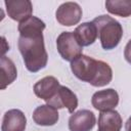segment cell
Listing matches in <instances>:
<instances>
[{"mask_svg": "<svg viewBox=\"0 0 131 131\" xmlns=\"http://www.w3.org/2000/svg\"><path fill=\"white\" fill-rule=\"evenodd\" d=\"M45 28V23L34 15L19 23L17 27L19 32L18 50L27 70L31 73H37L47 66L48 54L43 37Z\"/></svg>", "mask_w": 131, "mask_h": 131, "instance_id": "1", "label": "cell"}, {"mask_svg": "<svg viewBox=\"0 0 131 131\" xmlns=\"http://www.w3.org/2000/svg\"><path fill=\"white\" fill-rule=\"evenodd\" d=\"M71 70L79 80L94 87H103L113 79V70L108 63L84 54L71 61Z\"/></svg>", "mask_w": 131, "mask_h": 131, "instance_id": "2", "label": "cell"}, {"mask_svg": "<svg viewBox=\"0 0 131 131\" xmlns=\"http://www.w3.org/2000/svg\"><path fill=\"white\" fill-rule=\"evenodd\" d=\"M92 21L96 26L101 47L104 50L115 49L123 37L122 25L117 19L106 14L99 15Z\"/></svg>", "mask_w": 131, "mask_h": 131, "instance_id": "3", "label": "cell"}, {"mask_svg": "<svg viewBox=\"0 0 131 131\" xmlns=\"http://www.w3.org/2000/svg\"><path fill=\"white\" fill-rule=\"evenodd\" d=\"M56 48L62 59L73 61L82 55L83 47L77 41L74 32H62L56 39Z\"/></svg>", "mask_w": 131, "mask_h": 131, "instance_id": "4", "label": "cell"}, {"mask_svg": "<svg viewBox=\"0 0 131 131\" xmlns=\"http://www.w3.org/2000/svg\"><path fill=\"white\" fill-rule=\"evenodd\" d=\"M55 17L60 25L72 27L80 23L82 18V8L76 2H64L57 8Z\"/></svg>", "mask_w": 131, "mask_h": 131, "instance_id": "5", "label": "cell"}, {"mask_svg": "<svg viewBox=\"0 0 131 131\" xmlns=\"http://www.w3.org/2000/svg\"><path fill=\"white\" fill-rule=\"evenodd\" d=\"M47 104L55 107L56 110L66 107L69 113L74 114L78 106V97L70 88L60 85L56 94L47 102Z\"/></svg>", "mask_w": 131, "mask_h": 131, "instance_id": "6", "label": "cell"}, {"mask_svg": "<svg viewBox=\"0 0 131 131\" xmlns=\"http://www.w3.org/2000/svg\"><path fill=\"white\" fill-rule=\"evenodd\" d=\"M91 103H92V106L99 112L111 111L118 105L119 94L113 88L99 90L92 95Z\"/></svg>", "mask_w": 131, "mask_h": 131, "instance_id": "7", "label": "cell"}, {"mask_svg": "<svg viewBox=\"0 0 131 131\" xmlns=\"http://www.w3.org/2000/svg\"><path fill=\"white\" fill-rule=\"evenodd\" d=\"M6 12L8 16L16 21H24L32 16L33 5L30 0H5Z\"/></svg>", "mask_w": 131, "mask_h": 131, "instance_id": "8", "label": "cell"}, {"mask_svg": "<svg viewBox=\"0 0 131 131\" xmlns=\"http://www.w3.org/2000/svg\"><path fill=\"white\" fill-rule=\"evenodd\" d=\"M96 124L95 115L89 110H80L69 119L70 131H91Z\"/></svg>", "mask_w": 131, "mask_h": 131, "instance_id": "9", "label": "cell"}, {"mask_svg": "<svg viewBox=\"0 0 131 131\" xmlns=\"http://www.w3.org/2000/svg\"><path fill=\"white\" fill-rule=\"evenodd\" d=\"M60 84L53 76H47L39 80L34 85V93L37 97L48 102L59 89Z\"/></svg>", "mask_w": 131, "mask_h": 131, "instance_id": "10", "label": "cell"}, {"mask_svg": "<svg viewBox=\"0 0 131 131\" xmlns=\"http://www.w3.org/2000/svg\"><path fill=\"white\" fill-rule=\"evenodd\" d=\"M27 118L25 114L17 108L7 111L2 119L1 131H25Z\"/></svg>", "mask_w": 131, "mask_h": 131, "instance_id": "11", "label": "cell"}, {"mask_svg": "<svg viewBox=\"0 0 131 131\" xmlns=\"http://www.w3.org/2000/svg\"><path fill=\"white\" fill-rule=\"evenodd\" d=\"M33 121L39 126H53L59 119L58 112L49 104H42L33 112Z\"/></svg>", "mask_w": 131, "mask_h": 131, "instance_id": "12", "label": "cell"}, {"mask_svg": "<svg viewBox=\"0 0 131 131\" xmlns=\"http://www.w3.org/2000/svg\"><path fill=\"white\" fill-rule=\"evenodd\" d=\"M98 130L97 131H121L123 121L121 115L115 111L100 112L98 117Z\"/></svg>", "mask_w": 131, "mask_h": 131, "instance_id": "13", "label": "cell"}, {"mask_svg": "<svg viewBox=\"0 0 131 131\" xmlns=\"http://www.w3.org/2000/svg\"><path fill=\"white\" fill-rule=\"evenodd\" d=\"M74 34L77 41L82 47L92 45L98 37L97 29L93 21H86L79 25L75 29Z\"/></svg>", "mask_w": 131, "mask_h": 131, "instance_id": "14", "label": "cell"}, {"mask_svg": "<svg viewBox=\"0 0 131 131\" xmlns=\"http://www.w3.org/2000/svg\"><path fill=\"white\" fill-rule=\"evenodd\" d=\"M1 69V89L4 90L8 85H10L17 77V71L14 62L7 56H1L0 59Z\"/></svg>", "mask_w": 131, "mask_h": 131, "instance_id": "15", "label": "cell"}, {"mask_svg": "<svg viewBox=\"0 0 131 131\" xmlns=\"http://www.w3.org/2000/svg\"><path fill=\"white\" fill-rule=\"evenodd\" d=\"M105 8L112 14L128 17L131 15V0H107Z\"/></svg>", "mask_w": 131, "mask_h": 131, "instance_id": "16", "label": "cell"}, {"mask_svg": "<svg viewBox=\"0 0 131 131\" xmlns=\"http://www.w3.org/2000/svg\"><path fill=\"white\" fill-rule=\"evenodd\" d=\"M124 57H125L126 61L131 64V39L128 41V43L125 46V49H124Z\"/></svg>", "mask_w": 131, "mask_h": 131, "instance_id": "17", "label": "cell"}, {"mask_svg": "<svg viewBox=\"0 0 131 131\" xmlns=\"http://www.w3.org/2000/svg\"><path fill=\"white\" fill-rule=\"evenodd\" d=\"M125 130L126 131H131V116L128 118V120L125 123Z\"/></svg>", "mask_w": 131, "mask_h": 131, "instance_id": "18", "label": "cell"}]
</instances>
